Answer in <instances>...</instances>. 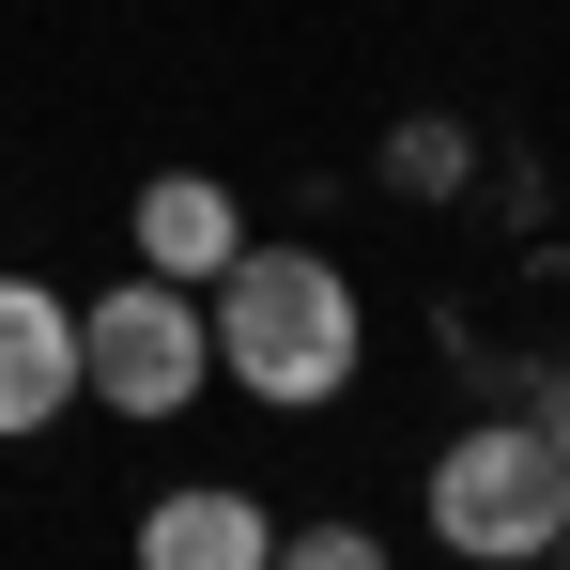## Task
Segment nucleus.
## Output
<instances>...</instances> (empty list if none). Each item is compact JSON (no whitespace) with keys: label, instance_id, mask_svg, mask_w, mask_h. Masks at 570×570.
<instances>
[{"label":"nucleus","instance_id":"1","mask_svg":"<svg viewBox=\"0 0 570 570\" xmlns=\"http://www.w3.org/2000/svg\"><path fill=\"white\" fill-rule=\"evenodd\" d=\"M200 340H216V385H247L263 416H324L340 385L371 371L355 278H340L324 247H263V232L200 278Z\"/></svg>","mask_w":570,"mask_h":570},{"label":"nucleus","instance_id":"2","mask_svg":"<svg viewBox=\"0 0 570 570\" xmlns=\"http://www.w3.org/2000/svg\"><path fill=\"white\" fill-rule=\"evenodd\" d=\"M556 524H570V463H556L540 416H478V432L432 448V540H448L463 570L556 556Z\"/></svg>","mask_w":570,"mask_h":570},{"label":"nucleus","instance_id":"3","mask_svg":"<svg viewBox=\"0 0 570 570\" xmlns=\"http://www.w3.org/2000/svg\"><path fill=\"white\" fill-rule=\"evenodd\" d=\"M200 385H216V340H200V293L186 278H124L78 308V401L94 416H186Z\"/></svg>","mask_w":570,"mask_h":570},{"label":"nucleus","instance_id":"4","mask_svg":"<svg viewBox=\"0 0 570 570\" xmlns=\"http://www.w3.org/2000/svg\"><path fill=\"white\" fill-rule=\"evenodd\" d=\"M124 232H139V278H216L232 247H247V200H232V170H155V186L124 200Z\"/></svg>","mask_w":570,"mask_h":570},{"label":"nucleus","instance_id":"5","mask_svg":"<svg viewBox=\"0 0 570 570\" xmlns=\"http://www.w3.org/2000/svg\"><path fill=\"white\" fill-rule=\"evenodd\" d=\"M62 401H78V308L47 278H0V448L47 432Z\"/></svg>","mask_w":570,"mask_h":570},{"label":"nucleus","instance_id":"6","mask_svg":"<svg viewBox=\"0 0 570 570\" xmlns=\"http://www.w3.org/2000/svg\"><path fill=\"white\" fill-rule=\"evenodd\" d=\"M263 556H278V509L232 493V478H186V493L139 509V570H263Z\"/></svg>","mask_w":570,"mask_h":570},{"label":"nucleus","instance_id":"7","mask_svg":"<svg viewBox=\"0 0 570 570\" xmlns=\"http://www.w3.org/2000/svg\"><path fill=\"white\" fill-rule=\"evenodd\" d=\"M263 570H385V540L324 509V524H278V556H263Z\"/></svg>","mask_w":570,"mask_h":570},{"label":"nucleus","instance_id":"8","mask_svg":"<svg viewBox=\"0 0 570 570\" xmlns=\"http://www.w3.org/2000/svg\"><path fill=\"white\" fill-rule=\"evenodd\" d=\"M385 186L448 200V186H463V124H401V139H385Z\"/></svg>","mask_w":570,"mask_h":570},{"label":"nucleus","instance_id":"9","mask_svg":"<svg viewBox=\"0 0 570 570\" xmlns=\"http://www.w3.org/2000/svg\"><path fill=\"white\" fill-rule=\"evenodd\" d=\"M540 432H556V463H570V385H556V416H540Z\"/></svg>","mask_w":570,"mask_h":570},{"label":"nucleus","instance_id":"10","mask_svg":"<svg viewBox=\"0 0 570 570\" xmlns=\"http://www.w3.org/2000/svg\"><path fill=\"white\" fill-rule=\"evenodd\" d=\"M556 570H570V524H556Z\"/></svg>","mask_w":570,"mask_h":570}]
</instances>
